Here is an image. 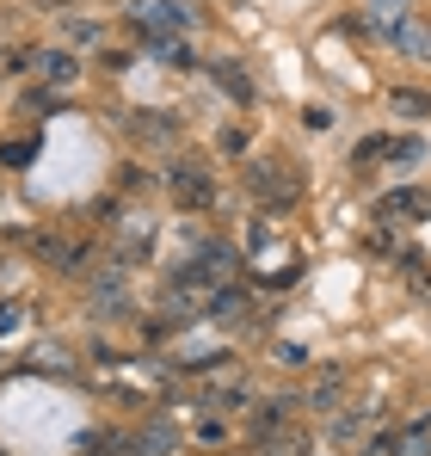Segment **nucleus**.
I'll use <instances>...</instances> for the list:
<instances>
[{"instance_id":"obj_14","label":"nucleus","mask_w":431,"mask_h":456,"mask_svg":"<svg viewBox=\"0 0 431 456\" xmlns=\"http://www.w3.org/2000/svg\"><path fill=\"white\" fill-rule=\"evenodd\" d=\"M339 382H346L339 370H327V377L314 382V407H333V401H339Z\"/></svg>"},{"instance_id":"obj_10","label":"nucleus","mask_w":431,"mask_h":456,"mask_svg":"<svg viewBox=\"0 0 431 456\" xmlns=\"http://www.w3.org/2000/svg\"><path fill=\"white\" fill-rule=\"evenodd\" d=\"M37 62H44V75L56 80V86H69V80L80 75V69H74V56H69V50H44V56H37Z\"/></svg>"},{"instance_id":"obj_16","label":"nucleus","mask_w":431,"mask_h":456,"mask_svg":"<svg viewBox=\"0 0 431 456\" xmlns=\"http://www.w3.org/2000/svg\"><path fill=\"white\" fill-rule=\"evenodd\" d=\"M19 321H25V314H19V308H12V303H0V333H12V327H19Z\"/></svg>"},{"instance_id":"obj_5","label":"nucleus","mask_w":431,"mask_h":456,"mask_svg":"<svg viewBox=\"0 0 431 456\" xmlns=\"http://www.w3.org/2000/svg\"><path fill=\"white\" fill-rule=\"evenodd\" d=\"M382 216H413V223H431V191H388V198H382Z\"/></svg>"},{"instance_id":"obj_3","label":"nucleus","mask_w":431,"mask_h":456,"mask_svg":"<svg viewBox=\"0 0 431 456\" xmlns=\"http://www.w3.org/2000/svg\"><path fill=\"white\" fill-rule=\"evenodd\" d=\"M210 80L222 86V93H228V99H234V105H253V99H259V86H253V75H247V69H240L234 56H222V62H210Z\"/></svg>"},{"instance_id":"obj_7","label":"nucleus","mask_w":431,"mask_h":456,"mask_svg":"<svg viewBox=\"0 0 431 456\" xmlns=\"http://www.w3.org/2000/svg\"><path fill=\"white\" fill-rule=\"evenodd\" d=\"M148 247H154V223L148 216H130L124 234H118V259H142Z\"/></svg>"},{"instance_id":"obj_6","label":"nucleus","mask_w":431,"mask_h":456,"mask_svg":"<svg viewBox=\"0 0 431 456\" xmlns=\"http://www.w3.org/2000/svg\"><path fill=\"white\" fill-rule=\"evenodd\" d=\"M382 37H388V44H401V50H413V56L431 50V31H426V25H413L407 12H401V19H388V25H382Z\"/></svg>"},{"instance_id":"obj_11","label":"nucleus","mask_w":431,"mask_h":456,"mask_svg":"<svg viewBox=\"0 0 431 456\" xmlns=\"http://www.w3.org/2000/svg\"><path fill=\"white\" fill-rule=\"evenodd\" d=\"M136 451L142 456H167L173 451V432H167V426H142V432H136Z\"/></svg>"},{"instance_id":"obj_8","label":"nucleus","mask_w":431,"mask_h":456,"mask_svg":"<svg viewBox=\"0 0 431 456\" xmlns=\"http://www.w3.org/2000/svg\"><path fill=\"white\" fill-rule=\"evenodd\" d=\"M394 451H401V456H431V419H419V426H407V432L394 438Z\"/></svg>"},{"instance_id":"obj_9","label":"nucleus","mask_w":431,"mask_h":456,"mask_svg":"<svg viewBox=\"0 0 431 456\" xmlns=\"http://www.w3.org/2000/svg\"><path fill=\"white\" fill-rule=\"evenodd\" d=\"M394 111H401V118H431V93H419V86H394Z\"/></svg>"},{"instance_id":"obj_15","label":"nucleus","mask_w":431,"mask_h":456,"mask_svg":"<svg viewBox=\"0 0 431 456\" xmlns=\"http://www.w3.org/2000/svg\"><path fill=\"white\" fill-rule=\"evenodd\" d=\"M394 160H401V167H407V160H419V154H426V142H419V136H407V142H394Z\"/></svg>"},{"instance_id":"obj_2","label":"nucleus","mask_w":431,"mask_h":456,"mask_svg":"<svg viewBox=\"0 0 431 456\" xmlns=\"http://www.w3.org/2000/svg\"><path fill=\"white\" fill-rule=\"evenodd\" d=\"M167 191H173V204L191 210V216L216 204V179L198 167V160H167Z\"/></svg>"},{"instance_id":"obj_13","label":"nucleus","mask_w":431,"mask_h":456,"mask_svg":"<svg viewBox=\"0 0 431 456\" xmlns=\"http://www.w3.org/2000/svg\"><path fill=\"white\" fill-rule=\"evenodd\" d=\"M388 149H394L388 136H363V142H358V154H352V167H376V154H388Z\"/></svg>"},{"instance_id":"obj_1","label":"nucleus","mask_w":431,"mask_h":456,"mask_svg":"<svg viewBox=\"0 0 431 456\" xmlns=\"http://www.w3.org/2000/svg\"><path fill=\"white\" fill-rule=\"evenodd\" d=\"M247 185H253V198H265L272 210H284L302 198V179L284 167V154H265V160H247Z\"/></svg>"},{"instance_id":"obj_4","label":"nucleus","mask_w":431,"mask_h":456,"mask_svg":"<svg viewBox=\"0 0 431 456\" xmlns=\"http://www.w3.org/2000/svg\"><path fill=\"white\" fill-rule=\"evenodd\" d=\"M93 303L105 308V314H124V303H130V284H124V265H111V272H99V278H93Z\"/></svg>"},{"instance_id":"obj_12","label":"nucleus","mask_w":431,"mask_h":456,"mask_svg":"<svg viewBox=\"0 0 431 456\" xmlns=\"http://www.w3.org/2000/svg\"><path fill=\"white\" fill-rule=\"evenodd\" d=\"M31 154H37V136H19V142H0V160H6V167H31Z\"/></svg>"}]
</instances>
